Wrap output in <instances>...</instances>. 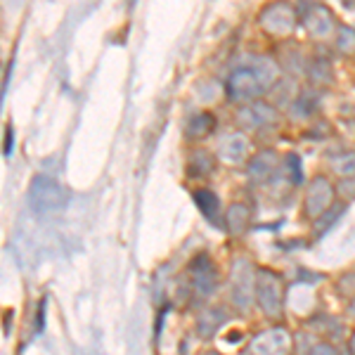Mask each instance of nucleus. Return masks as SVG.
Segmentation results:
<instances>
[{"instance_id":"nucleus-1","label":"nucleus","mask_w":355,"mask_h":355,"mask_svg":"<svg viewBox=\"0 0 355 355\" xmlns=\"http://www.w3.org/2000/svg\"><path fill=\"white\" fill-rule=\"evenodd\" d=\"M26 202H28V209L36 216H53L67 209L69 192L55 180V178L36 175L31 180V185H28Z\"/></svg>"},{"instance_id":"nucleus-2","label":"nucleus","mask_w":355,"mask_h":355,"mask_svg":"<svg viewBox=\"0 0 355 355\" xmlns=\"http://www.w3.org/2000/svg\"><path fill=\"white\" fill-rule=\"evenodd\" d=\"M254 301L259 311L268 320L277 322L284 315V279L270 268H261L256 270V294Z\"/></svg>"},{"instance_id":"nucleus-3","label":"nucleus","mask_w":355,"mask_h":355,"mask_svg":"<svg viewBox=\"0 0 355 355\" xmlns=\"http://www.w3.org/2000/svg\"><path fill=\"white\" fill-rule=\"evenodd\" d=\"M263 93H266V90H263V85H261V78L251 64L234 69L225 81L227 100L237 102V105H251V102H259V97Z\"/></svg>"},{"instance_id":"nucleus-4","label":"nucleus","mask_w":355,"mask_h":355,"mask_svg":"<svg viewBox=\"0 0 355 355\" xmlns=\"http://www.w3.org/2000/svg\"><path fill=\"white\" fill-rule=\"evenodd\" d=\"M256 294V270L246 259L232 263L230 272V299L237 311H249Z\"/></svg>"},{"instance_id":"nucleus-5","label":"nucleus","mask_w":355,"mask_h":355,"mask_svg":"<svg viewBox=\"0 0 355 355\" xmlns=\"http://www.w3.org/2000/svg\"><path fill=\"white\" fill-rule=\"evenodd\" d=\"M334 197H336L334 182H331L327 175H315L313 180L308 182L306 199H303V214H306V218H311V220L322 218L331 206H334Z\"/></svg>"},{"instance_id":"nucleus-6","label":"nucleus","mask_w":355,"mask_h":355,"mask_svg":"<svg viewBox=\"0 0 355 355\" xmlns=\"http://www.w3.org/2000/svg\"><path fill=\"white\" fill-rule=\"evenodd\" d=\"M259 24L263 31L275 38H287L294 33L296 24H299V10H294L287 3L268 5L259 17Z\"/></svg>"},{"instance_id":"nucleus-7","label":"nucleus","mask_w":355,"mask_h":355,"mask_svg":"<svg viewBox=\"0 0 355 355\" xmlns=\"http://www.w3.org/2000/svg\"><path fill=\"white\" fill-rule=\"evenodd\" d=\"M187 275H190V287L197 299L206 301L218 291V270L206 254L194 256L187 266Z\"/></svg>"},{"instance_id":"nucleus-8","label":"nucleus","mask_w":355,"mask_h":355,"mask_svg":"<svg viewBox=\"0 0 355 355\" xmlns=\"http://www.w3.org/2000/svg\"><path fill=\"white\" fill-rule=\"evenodd\" d=\"M249 355H289L291 353V334L287 327H270L256 334L249 343Z\"/></svg>"},{"instance_id":"nucleus-9","label":"nucleus","mask_w":355,"mask_h":355,"mask_svg":"<svg viewBox=\"0 0 355 355\" xmlns=\"http://www.w3.org/2000/svg\"><path fill=\"white\" fill-rule=\"evenodd\" d=\"M299 19L303 28L311 33L313 38H329L336 33V19L331 15V10L327 5H306V8L299 12Z\"/></svg>"},{"instance_id":"nucleus-10","label":"nucleus","mask_w":355,"mask_h":355,"mask_svg":"<svg viewBox=\"0 0 355 355\" xmlns=\"http://www.w3.org/2000/svg\"><path fill=\"white\" fill-rule=\"evenodd\" d=\"M237 121L242 128L249 130L268 128V125L277 121V110L272 105H268V102H251V105H244L237 112Z\"/></svg>"},{"instance_id":"nucleus-11","label":"nucleus","mask_w":355,"mask_h":355,"mask_svg":"<svg viewBox=\"0 0 355 355\" xmlns=\"http://www.w3.org/2000/svg\"><path fill=\"white\" fill-rule=\"evenodd\" d=\"M277 168H279V154L275 150H261L246 164V173H249L254 182H268L277 173Z\"/></svg>"},{"instance_id":"nucleus-12","label":"nucleus","mask_w":355,"mask_h":355,"mask_svg":"<svg viewBox=\"0 0 355 355\" xmlns=\"http://www.w3.org/2000/svg\"><path fill=\"white\" fill-rule=\"evenodd\" d=\"M249 152H251V142L244 133H230L223 137L220 142V159L225 164H244L249 162Z\"/></svg>"},{"instance_id":"nucleus-13","label":"nucleus","mask_w":355,"mask_h":355,"mask_svg":"<svg viewBox=\"0 0 355 355\" xmlns=\"http://www.w3.org/2000/svg\"><path fill=\"white\" fill-rule=\"evenodd\" d=\"M225 227L230 234H244L251 227V209L244 202H232L225 211Z\"/></svg>"},{"instance_id":"nucleus-14","label":"nucleus","mask_w":355,"mask_h":355,"mask_svg":"<svg viewBox=\"0 0 355 355\" xmlns=\"http://www.w3.org/2000/svg\"><path fill=\"white\" fill-rule=\"evenodd\" d=\"M216 157L211 152L206 150H197L190 154V159H187V178H192V180H197V178H209L216 173Z\"/></svg>"},{"instance_id":"nucleus-15","label":"nucleus","mask_w":355,"mask_h":355,"mask_svg":"<svg viewBox=\"0 0 355 355\" xmlns=\"http://www.w3.org/2000/svg\"><path fill=\"white\" fill-rule=\"evenodd\" d=\"M225 320H227V315H225L223 308H216V306L204 308V311L199 313V318H197L199 336H204V339H211V336H216Z\"/></svg>"},{"instance_id":"nucleus-16","label":"nucleus","mask_w":355,"mask_h":355,"mask_svg":"<svg viewBox=\"0 0 355 355\" xmlns=\"http://www.w3.org/2000/svg\"><path fill=\"white\" fill-rule=\"evenodd\" d=\"M214 130H216V116L211 112L192 114L190 121L185 123V135H187V140H192V142L204 140V137H209Z\"/></svg>"},{"instance_id":"nucleus-17","label":"nucleus","mask_w":355,"mask_h":355,"mask_svg":"<svg viewBox=\"0 0 355 355\" xmlns=\"http://www.w3.org/2000/svg\"><path fill=\"white\" fill-rule=\"evenodd\" d=\"M194 204L199 206V211L204 214L206 220L211 223H218V216H220V199L218 194L209 187H202V190H194Z\"/></svg>"},{"instance_id":"nucleus-18","label":"nucleus","mask_w":355,"mask_h":355,"mask_svg":"<svg viewBox=\"0 0 355 355\" xmlns=\"http://www.w3.org/2000/svg\"><path fill=\"white\" fill-rule=\"evenodd\" d=\"M306 76L311 78V83L318 85V88H324V85H329L334 81V71H331V64L324 57H315L311 64L306 67Z\"/></svg>"},{"instance_id":"nucleus-19","label":"nucleus","mask_w":355,"mask_h":355,"mask_svg":"<svg viewBox=\"0 0 355 355\" xmlns=\"http://www.w3.org/2000/svg\"><path fill=\"white\" fill-rule=\"evenodd\" d=\"M336 41H334V48L339 50L341 55L351 57L355 55V28L346 26V24H339L336 26Z\"/></svg>"},{"instance_id":"nucleus-20","label":"nucleus","mask_w":355,"mask_h":355,"mask_svg":"<svg viewBox=\"0 0 355 355\" xmlns=\"http://www.w3.org/2000/svg\"><path fill=\"white\" fill-rule=\"evenodd\" d=\"M284 171H287L289 180L294 182V185H299V182L303 180V164H301V157L299 154H287L284 157Z\"/></svg>"},{"instance_id":"nucleus-21","label":"nucleus","mask_w":355,"mask_h":355,"mask_svg":"<svg viewBox=\"0 0 355 355\" xmlns=\"http://www.w3.org/2000/svg\"><path fill=\"white\" fill-rule=\"evenodd\" d=\"M334 171L343 178V180H351V178H355V152L343 154V157L336 159Z\"/></svg>"},{"instance_id":"nucleus-22","label":"nucleus","mask_w":355,"mask_h":355,"mask_svg":"<svg viewBox=\"0 0 355 355\" xmlns=\"http://www.w3.org/2000/svg\"><path fill=\"white\" fill-rule=\"evenodd\" d=\"M343 209H346V206H343V204H334V206H331V209L327 211V214L322 216V218H318V220H315V232H320V234H322L324 230H329V227H331V223H334V220L339 218V216L343 214Z\"/></svg>"},{"instance_id":"nucleus-23","label":"nucleus","mask_w":355,"mask_h":355,"mask_svg":"<svg viewBox=\"0 0 355 355\" xmlns=\"http://www.w3.org/2000/svg\"><path fill=\"white\" fill-rule=\"evenodd\" d=\"M313 110H315V100L308 93H301V97H296V100L291 102V112H294L296 116H301V119L311 116Z\"/></svg>"},{"instance_id":"nucleus-24","label":"nucleus","mask_w":355,"mask_h":355,"mask_svg":"<svg viewBox=\"0 0 355 355\" xmlns=\"http://www.w3.org/2000/svg\"><path fill=\"white\" fill-rule=\"evenodd\" d=\"M308 355H339V351L327 341H315L311 346V351H308Z\"/></svg>"},{"instance_id":"nucleus-25","label":"nucleus","mask_w":355,"mask_h":355,"mask_svg":"<svg viewBox=\"0 0 355 355\" xmlns=\"http://www.w3.org/2000/svg\"><path fill=\"white\" fill-rule=\"evenodd\" d=\"M43 322H45V301L38 303V318H36V329L38 331L43 329Z\"/></svg>"},{"instance_id":"nucleus-26","label":"nucleus","mask_w":355,"mask_h":355,"mask_svg":"<svg viewBox=\"0 0 355 355\" xmlns=\"http://www.w3.org/2000/svg\"><path fill=\"white\" fill-rule=\"evenodd\" d=\"M5 135H8V142H5V152L10 154V150H12V128L8 125V130H5Z\"/></svg>"},{"instance_id":"nucleus-27","label":"nucleus","mask_w":355,"mask_h":355,"mask_svg":"<svg viewBox=\"0 0 355 355\" xmlns=\"http://www.w3.org/2000/svg\"><path fill=\"white\" fill-rule=\"evenodd\" d=\"M348 351H351V355H355V331L348 336Z\"/></svg>"},{"instance_id":"nucleus-28","label":"nucleus","mask_w":355,"mask_h":355,"mask_svg":"<svg viewBox=\"0 0 355 355\" xmlns=\"http://www.w3.org/2000/svg\"><path fill=\"white\" fill-rule=\"evenodd\" d=\"M348 315H351V318L355 320V296L351 299V306H348Z\"/></svg>"},{"instance_id":"nucleus-29","label":"nucleus","mask_w":355,"mask_h":355,"mask_svg":"<svg viewBox=\"0 0 355 355\" xmlns=\"http://www.w3.org/2000/svg\"><path fill=\"white\" fill-rule=\"evenodd\" d=\"M204 355H223V353H218V351H206Z\"/></svg>"}]
</instances>
